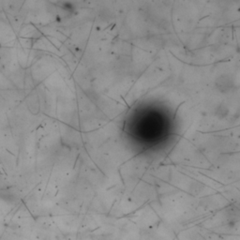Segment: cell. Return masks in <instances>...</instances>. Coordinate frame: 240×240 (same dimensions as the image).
<instances>
[{"instance_id":"7a4b0ae2","label":"cell","mask_w":240,"mask_h":240,"mask_svg":"<svg viewBox=\"0 0 240 240\" xmlns=\"http://www.w3.org/2000/svg\"><path fill=\"white\" fill-rule=\"evenodd\" d=\"M216 114L219 117V118H223L225 115L228 114V109L224 106V105H219V107L217 109L216 111Z\"/></svg>"},{"instance_id":"6da1fadb","label":"cell","mask_w":240,"mask_h":240,"mask_svg":"<svg viewBox=\"0 0 240 240\" xmlns=\"http://www.w3.org/2000/svg\"><path fill=\"white\" fill-rule=\"evenodd\" d=\"M214 85L217 91L221 94H229L236 89L235 81L229 74H220L216 78Z\"/></svg>"}]
</instances>
